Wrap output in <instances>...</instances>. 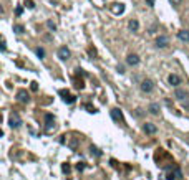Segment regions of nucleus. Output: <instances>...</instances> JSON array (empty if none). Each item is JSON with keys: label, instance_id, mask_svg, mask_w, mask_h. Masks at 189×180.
Instances as JSON below:
<instances>
[{"label": "nucleus", "instance_id": "nucleus-1", "mask_svg": "<svg viewBox=\"0 0 189 180\" xmlns=\"http://www.w3.org/2000/svg\"><path fill=\"white\" fill-rule=\"evenodd\" d=\"M8 124H10L12 129H18V127L22 126V117L18 116L17 113L10 114V119H8Z\"/></svg>", "mask_w": 189, "mask_h": 180}, {"label": "nucleus", "instance_id": "nucleus-2", "mask_svg": "<svg viewBox=\"0 0 189 180\" xmlns=\"http://www.w3.org/2000/svg\"><path fill=\"white\" fill-rule=\"evenodd\" d=\"M111 117H113L116 122L125 124V117H123V113H121V109H118V107H113V109H111Z\"/></svg>", "mask_w": 189, "mask_h": 180}, {"label": "nucleus", "instance_id": "nucleus-3", "mask_svg": "<svg viewBox=\"0 0 189 180\" xmlns=\"http://www.w3.org/2000/svg\"><path fill=\"white\" fill-rule=\"evenodd\" d=\"M154 89V83L151 79H143L141 81V91L143 93H151Z\"/></svg>", "mask_w": 189, "mask_h": 180}, {"label": "nucleus", "instance_id": "nucleus-4", "mask_svg": "<svg viewBox=\"0 0 189 180\" xmlns=\"http://www.w3.org/2000/svg\"><path fill=\"white\" fill-rule=\"evenodd\" d=\"M70 56H72V53H70V50H68L66 46H60V48H58V58H60V60L66 61Z\"/></svg>", "mask_w": 189, "mask_h": 180}, {"label": "nucleus", "instance_id": "nucleus-5", "mask_svg": "<svg viewBox=\"0 0 189 180\" xmlns=\"http://www.w3.org/2000/svg\"><path fill=\"white\" fill-rule=\"evenodd\" d=\"M168 45H169V38L166 35H159L156 38V46L158 48H166Z\"/></svg>", "mask_w": 189, "mask_h": 180}, {"label": "nucleus", "instance_id": "nucleus-6", "mask_svg": "<svg viewBox=\"0 0 189 180\" xmlns=\"http://www.w3.org/2000/svg\"><path fill=\"white\" fill-rule=\"evenodd\" d=\"M126 63L129 64V66H136V64H139V56L134 53L128 55V58H126Z\"/></svg>", "mask_w": 189, "mask_h": 180}, {"label": "nucleus", "instance_id": "nucleus-7", "mask_svg": "<svg viewBox=\"0 0 189 180\" xmlns=\"http://www.w3.org/2000/svg\"><path fill=\"white\" fill-rule=\"evenodd\" d=\"M143 131L146 132V134H156V131H158V127L154 126L153 122H146L143 126Z\"/></svg>", "mask_w": 189, "mask_h": 180}, {"label": "nucleus", "instance_id": "nucleus-8", "mask_svg": "<svg viewBox=\"0 0 189 180\" xmlns=\"http://www.w3.org/2000/svg\"><path fill=\"white\" fill-rule=\"evenodd\" d=\"M17 99L20 102H28L30 101V98H28V93L25 91V89H20V91L17 93Z\"/></svg>", "mask_w": 189, "mask_h": 180}, {"label": "nucleus", "instance_id": "nucleus-9", "mask_svg": "<svg viewBox=\"0 0 189 180\" xmlns=\"http://www.w3.org/2000/svg\"><path fill=\"white\" fill-rule=\"evenodd\" d=\"M174 98H176V99H179V101H184V99H188V93H186L184 89H181V88H176V91H174Z\"/></svg>", "mask_w": 189, "mask_h": 180}, {"label": "nucleus", "instance_id": "nucleus-10", "mask_svg": "<svg viewBox=\"0 0 189 180\" xmlns=\"http://www.w3.org/2000/svg\"><path fill=\"white\" fill-rule=\"evenodd\" d=\"M60 94L63 96V101H65V102H68V104H73V102L76 101V98H75V96L68 94V91H60Z\"/></svg>", "mask_w": 189, "mask_h": 180}, {"label": "nucleus", "instance_id": "nucleus-11", "mask_svg": "<svg viewBox=\"0 0 189 180\" xmlns=\"http://www.w3.org/2000/svg\"><path fill=\"white\" fill-rule=\"evenodd\" d=\"M168 81H169V84H171V86H178V84H181V78H179L178 74H169Z\"/></svg>", "mask_w": 189, "mask_h": 180}, {"label": "nucleus", "instance_id": "nucleus-12", "mask_svg": "<svg viewBox=\"0 0 189 180\" xmlns=\"http://www.w3.org/2000/svg\"><path fill=\"white\" fill-rule=\"evenodd\" d=\"M111 12L116 13V15H121L123 12H125V5H123V4H114L113 7H111Z\"/></svg>", "mask_w": 189, "mask_h": 180}, {"label": "nucleus", "instance_id": "nucleus-13", "mask_svg": "<svg viewBox=\"0 0 189 180\" xmlns=\"http://www.w3.org/2000/svg\"><path fill=\"white\" fill-rule=\"evenodd\" d=\"M45 122H46V129H52V126H53V122H55L53 114H45Z\"/></svg>", "mask_w": 189, "mask_h": 180}, {"label": "nucleus", "instance_id": "nucleus-14", "mask_svg": "<svg viewBox=\"0 0 189 180\" xmlns=\"http://www.w3.org/2000/svg\"><path fill=\"white\" fill-rule=\"evenodd\" d=\"M148 111H149L151 114H154V116H158V114H159V104H158V102H151Z\"/></svg>", "mask_w": 189, "mask_h": 180}, {"label": "nucleus", "instance_id": "nucleus-15", "mask_svg": "<svg viewBox=\"0 0 189 180\" xmlns=\"http://www.w3.org/2000/svg\"><path fill=\"white\" fill-rule=\"evenodd\" d=\"M178 38L181 40V41H189V32H186V30L178 32Z\"/></svg>", "mask_w": 189, "mask_h": 180}, {"label": "nucleus", "instance_id": "nucleus-16", "mask_svg": "<svg viewBox=\"0 0 189 180\" xmlns=\"http://www.w3.org/2000/svg\"><path fill=\"white\" fill-rule=\"evenodd\" d=\"M128 27H129V30L131 32H138V28H139V23H138V20H129V23H128Z\"/></svg>", "mask_w": 189, "mask_h": 180}, {"label": "nucleus", "instance_id": "nucleus-17", "mask_svg": "<svg viewBox=\"0 0 189 180\" xmlns=\"http://www.w3.org/2000/svg\"><path fill=\"white\" fill-rule=\"evenodd\" d=\"M13 32L18 33V35H22V33L25 32V27H23V25H15V27H13Z\"/></svg>", "mask_w": 189, "mask_h": 180}, {"label": "nucleus", "instance_id": "nucleus-18", "mask_svg": "<svg viewBox=\"0 0 189 180\" xmlns=\"http://www.w3.org/2000/svg\"><path fill=\"white\" fill-rule=\"evenodd\" d=\"M90 152H91V156H96V157H101V152L98 150L96 147H95V145H91V147H90Z\"/></svg>", "mask_w": 189, "mask_h": 180}, {"label": "nucleus", "instance_id": "nucleus-19", "mask_svg": "<svg viewBox=\"0 0 189 180\" xmlns=\"http://www.w3.org/2000/svg\"><path fill=\"white\" fill-rule=\"evenodd\" d=\"M25 7L33 10V8H35V2H33V0H25Z\"/></svg>", "mask_w": 189, "mask_h": 180}, {"label": "nucleus", "instance_id": "nucleus-20", "mask_svg": "<svg viewBox=\"0 0 189 180\" xmlns=\"http://www.w3.org/2000/svg\"><path fill=\"white\" fill-rule=\"evenodd\" d=\"M46 27H48V28H50L52 32H55V30H57V25H55L52 20H48V21H46Z\"/></svg>", "mask_w": 189, "mask_h": 180}, {"label": "nucleus", "instance_id": "nucleus-21", "mask_svg": "<svg viewBox=\"0 0 189 180\" xmlns=\"http://www.w3.org/2000/svg\"><path fill=\"white\" fill-rule=\"evenodd\" d=\"M37 55H38V58H45V50L43 48H37Z\"/></svg>", "mask_w": 189, "mask_h": 180}, {"label": "nucleus", "instance_id": "nucleus-22", "mask_svg": "<svg viewBox=\"0 0 189 180\" xmlns=\"http://www.w3.org/2000/svg\"><path fill=\"white\" fill-rule=\"evenodd\" d=\"M61 170H63V172H70V170H72V167H70V165H68V164H63V165H61Z\"/></svg>", "mask_w": 189, "mask_h": 180}, {"label": "nucleus", "instance_id": "nucleus-23", "mask_svg": "<svg viewBox=\"0 0 189 180\" xmlns=\"http://www.w3.org/2000/svg\"><path fill=\"white\" fill-rule=\"evenodd\" d=\"M76 170H80V172H81V170H85V164H83V162L76 164Z\"/></svg>", "mask_w": 189, "mask_h": 180}, {"label": "nucleus", "instance_id": "nucleus-24", "mask_svg": "<svg viewBox=\"0 0 189 180\" xmlns=\"http://www.w3.org/2000/svg\"><path fill=\"white\" fill-rule=\"evenodd\" d=\"M22 12H23V8H22V7H17V10H15V15H17V17H20Z\"/></svg>", "mask_w": 189, "mask_h": 180}, {"label": "nucleus", "instance_id": "nucleus-25", "mask_svg": "<svg viewBox=\"0 0 189 180\" xmlns=\"http://www.w3.org/2000/svg\"><path fill=\"white\" fill-rule=\"evenodd\" d=\"M30 88H32V91H37V89H38V84H37L35 81L32 83V86H30Z\"/></svg>", "mask_w": 189, "mask_h": 180}, {"label": "nucleus", "instance_id": "nucleus-26", "mask_svg": "<svg viewBox=\"0 0 189 180\" xmlns=\"http://www.w3.org/2000/svg\"><path fill=\"white\" fill-rule=\"evenodd\" d=\"M70 147H72V149L76 147V139H72V142H70Z\"/></svg>", "mask_w": 189, "mask_h": 180}, {"label": "nucleus", "instance_id": "nucleus-27", "mask_svg": "<svg viewBox=\"0 0 189 180\" xmlns=\"http://www.w3.org/2000/svg\"><path fill=\"white\" fill-rule=\"evenodd\" d=\"M169 2H171L173 5H181V2H182V0H169Z\"/></svg>", "mask_w": 189, "mask_h": 180}, {"label": "nucleus", "instance_id": "nucleus-28", "mask_svg": "<svg viewBox=\"0 0 189 180\" xmlns=\"http://www.w3.org/2000/svg\"><path fill=\"white\" fill-rule=\"evenodd\" d=\"M0 48H2V51L7 50V43H5V40H2V46H0Z\"/></svg>", "mask_w": 189, "mask_h": 180}, {"label": "nucleus", "instance_id": "nucleus-29", "mask_svg": "<svg viewBox=\"0 0 189 180\" xmlns=\"http://www.w3.org/2000/svg\"><path fill=\"white\" fill-rule=\"evenodd\" d=\"M86 109H88V113H96V109L95 107H91V106H85Z\"/></svg>", "mask_w": 189, "mask_h": 180}, {"label": "nucleus", "instance_id": "nucleus-30", "mask_svg": "<svg viewBox=\"0 0 189 180\" xmlns=\"http://www.w3.org/2000/svg\"><path fill=\"white\" fill-rule=\"evenodd\" d=\"M148 7H154V0H146Z\"/></svg>", "mask_w": 189, "mask_h": 180}, {"label": "nucleus", "instance_id": "nucleus-31", "mask_svg": "<svg viewBox=\"0 0 189 180\" xmlns=\"http://www.w3.org/2000/svg\"><path fill=\"white\" fill-rule=\"evenodd\" d=\"M186 141H188V144H189V136H188V137H186Z\"/></svg>", "mask_w": 189, "mask_h": 180}]
</instances>
